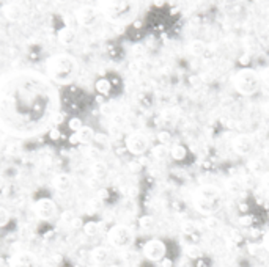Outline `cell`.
<instances>
[{
	"instance_id": "3",
	"label": "cell",
	"mask_w": 269,
	"mask_h": 267,
	"mask_svg": "<svg viewBox=\"0 0 269 267\" xmlns=\"http://www.w3.org/2000/svg\"><path fill=\"white\" fill-rule=\"evenodd\" d=\"M79 73L77 60L69 54H55L46 62V74L51 82L66 85L71 84Z\"/></svg>"
},
{
	"instance_id": "34",
	"label": "cell",
	"mask_w": 269,
	"mask_h": 267,
	"mask_svg": "<svg viewBox=\"0 0 269 267\" xmlns=\"http://www.w3.org/2000/svg\"><path fill=\"white\" fill-rule=\"evenodd\" d=\"M261 182L266 189H269V171H264L263 175H261Z\"/></svg>"
},
{
	"instance_id": "4",
	"label": "cell",
	"mask_w": 269,
	"mask_h": 267,
	"mask_svg": "<svg viewBox=\"0 0 269 267\" xmlns=\"http://www.w3.org/2000/svg\"><path fill=\"white\" fill-rule=\"evenodd\" d=\"M260 85H261V77L252 68H241L233 76V87L242 96H252L253 93L260 90Z\"/></svg>"
},
{
	"instance_id": "40",
	"label": "cell",
	"mask_w": 269,
	"mask_h": 267,
	"mask_svg": "<svg viewBox=\"0 0 269 267\" xmlns=\"http://www.w3.org/2000/svg\"><path fill=\"white\" fill-rule=\"evenodd\" d=\"M263 247H264V250L266 251H269V233L264 236V239H263Z\"/></svg>"
},
{
	"instance_id": "38",
	"label": "cell",
	"mask_w": 269,
	"mask_h": 267,
	"mask_svg": "<svg viewBox=\"0 0 269 267\" xmlns=\"http://www.w3.org/2000/svg\"><path fill=\"white\" fill-rule=\"evenodd\" d=\"M71 226H73L74 229H79V228L84 226V223H82V220H80V218H74V220H73V223H71Z\"/></svg>"
},
{
	"instance_id": "12",
	"label": "cell",
	"mask_w": 269,
	"mask_h": 267,
	"mask_svg": "<svg viewBox=\"0 0 269 267\" xmlns=\"http://www.w3.org/2000/svg\"><path fill=\"white\" fill-rule=\"evenodd\" d=\"M195 207L202 214H214L220 209V198L217 200H205V198H197L195 196Z\"/></svg>"
},
{
	"instance_id": "22",
	"label": "cell",
	"mask_w": 269,
	"mask_h": 267,
	"mask_svg": "<svg viewBox=\"0 0 269 267\" xmlns=\"http://www.w3.org/2000/svg\"><path fill=\"white\" fill-rule=\"evenodd\" d=\"M139 226L144 231H150L155 228V218L151 215H142L139 218Z\"/></svg>"
},
{
	"instance_id": "36",
	"label": "cell",
	"mask_w": 269,
	"mask_h": 267,
	"mask_svg": "<svg viewBox=\"0 0 269 267\" xmlns=\"http://www.w3.org/2000/svg\"><path fill=\"white\" fill-rule=\"evenodd\" d=\"M161 267H173V261L166 256V258L161 261Z\"/></svg>"
},
{
	"instance_id": "20",
	"label": "cell",
	"mask_w": 269,
	"mask_h": 267,
	"mask_svg": "<svg viewBox=\"0 0 269 267\" xmlns=\"http://www.w3.org/2000/svg\"><path fill=\"white\" fill-rule=\"evenodd\" d=\"M82 229H84V234H85V236H88V237H95V236L99 234L101 225H99L98 222H93V220H90V222L84 223Z\"/></svg>"
},
{
	"instance_id": "13",
	"label": "cell",
	"mask_w": 269,
	"mask_h": 267,
	"mask_svg": "<svg viewBox=\"0 0 269 267\" xmlns=\"http://www.w3.org/2000/svg\"><path fill=\"white\" fill-rule=\"evenodd\" d=\"M90 256H91V261L95 262L96 265H104V264H107L109 259H110V251L109 248L106 247H96V248H93L91 253H90Z\"/></svg>"
},
{
	"instance_id": "15",
	"label": "cell",
	"mask_w": 269,
	"mask_h": 267,
	"mask_svg": "<svg viewBox=\"0 0 269 267\" xmlns=\"http://www.w3.org/2000/svg\"><path fill=\"white\" fill-rule=\"evenodd\" d=\"M197 198H205V200H217L220 198L219 189L214 185H203V187L198 189L197 192Z\"/></svg>"
},
{
	"instance_id": "42",
	"label": "cell",
	"mask_w": 269,
	"mask_h": 267,
	"mask_svg": "<svg viewBox=\"0 0 269 267\" xmlns=\"http://www.w3.org/2000/svg\"><path fill=\"white\" fill-rule=\"evenodd\" d=\"M263 110H264V113H266V115H269V101H267V102H264Z\"/></svg>"
},
{
	"instance_id": "5",
	"label": "cell",
	"mask_w": 269,
	"mask_h": 267,
	"mask_svg": "<svg viewBox=\"0 0 269 267\" xmlns=\"http://www.w3.org/2000/svg\"><path fill=\"white\" fill-rule=\"evenodd\" d=\"M107 240L115 248H126L132 243L134 233H132V229L126 225H115L109 229Z\"/></svg>"
},
{
	"instance_id": "7",
	"label": "cell",
	"mask_w": 269,
	"mask_h": 267,
	"mask_svg": "<svg viewBox=\"0 0 269 267\" xmlns=\"http://www.w3.org/2000/svg\"><path fill=\"white\" fill-rule=\"evenodd\" d=\"M167 245L161 239H151L144 245V256L153 262H161L166 258Z\"/></svg>"
},
{
	"instance_id": "27",
	"label": "cell",
	"mask_w": 269,
	"mask_h": 267,
	"mask_svg": "<svg viewBox=\"0 0 269 267\" xmlns=\"http://www.w3.org/2000/svg\"><path fill=\"white\" fill-rule=\"evenodd\" d=\"M238 222H239V225L244 226V228H250V226L253 225V217L249 215V214H241L239 218H238Z\"/></svg>"
},
{
	"instance_id": "19",
	"label": "cell",
	"mask_w": 269,
	"mask_h": 267,
	"mask_svg": "<svg viewBox=\"0 0 269 267\" xmlns=\"http://www.w3.org/2000/svg\"><path fill=\"white\" fill-rule=\"evenodd\" d=\"M170 156H172L173 160L181 162V160H184L186 157H188V148L183 146V145H175L170 149Z\"/></svg>"
},
{
	"instance_id": "37",
	"label": "cell",
	"mask_w": 269,
	"mask_h": 267,
	"mask_svg": "<svg viewBox=\"0 0 269 267\" xmlns=\"http://www.w3.org/2000/svg\"><path fill=\"white\" fill-rule=\"evenodd\" d=\"M261 250V247H258V245H255V243H250L249 245V251L252 253V254H258V251Z\"/></svg>"
},
{
	"instance_id": "30",
	"label": "cell",
	"mask_w": 269,
	"mask_h": 267,
	"mask_svg": "<svg viewBox=\"0 0 269 267\" xmlns=\"http://www.w3.org/2000/svg\"><path fill=\"white\" fill-rule=\"evenodd\" d=\"M158 140L161 145H169L172 142V134L169 131H161L158 132Z\"/></svg>"
},
{
	"instance_id": "28",
	"label": "cell",
	"mask_w": 269,
	"mask_h": 267,
	"mask_svg": "<svg viewBox=\"0 0 269 267\" xmlns=\"http://www.w3.org/2000/svg\"><path fill=\"white\" fill-rule=\"evenodd\" d=\"M186 254H188L191 259H198L202 256V250L198 248L197 245H191V247L186 248Z\"/></svg>"
},
{
	"instance_id": "23",
	"label": "cell",
	"mask_w": 269,
	"mask_h": 267,
	"mask_svg": "<svg viewBox=\"0 0 269 267\" xmlns=\"http://www.w3.org/2000/svg\"><path fill=\"white\" fill-rule=\"evenodd\" d=\"M112 90V85L107 79H99L98 82H96V91L99 93V95H104V96H107L109 93Z\"/></svg>"
},
{
	"instance_id": "8",
	"label": "cell",
	"mask_w": 269,
	"mask_h": 267,
	"mask_svg": "<svg viewBox=\"0 0 269 267\" xmlns=\"http://www.w3.org/2000/svg\"><path fill=\"white\" fill-rule=\"evenodd\" d=\"M33 211L35 214H37L38 218L41 220H51L57 215L58 209H57V204L54 200L51 198H40L37 200V203H35L33 206Z\"/></svg>"
},
{
	"instance_id": "39",
	"label": "cell",
	"mask_w": 269,
	"mask_h": 267,
	"mask_svg": "<svg viewBox=\"0 0 269 267\" xmlns=\"http://www.w3.org/2000/svg\"><path fill=\"white\" fill-rule=\"evenodd\" d=\"M239 211H241V214H247V211H249V206L245 204V203H239Z\"/></svg>"
},
{
	"instance_id": "31",
	"label": "cell",
	"mask_w": 269,
	"mask_h": 267,
	"mask_svg": "<svg viewBox=\"0 0 269 267\" xmlns=\"http://www.w3.org/2000/svg\"><path fill=\"white\" fill-rule=\"evenodd\" d=\"M252 170L255 173H260V175H263L264 173V165H263V160L261 159H256L252 162Z\"/></svg>"
},
{
	"instance_id": "6",
	"label": "cell",
	"mask_w": 269,
	"mask_h": 267,
	"mask_svg": "<svg viewBox=\"0 0 269 267\" xmlns=\"http://www.w3.org/2000/svg\"><path fill=\"white\" fill-rule=\"evenodd\" d=\"M124 145H126V149L129 151L132 156H142V154L147 153V149L150 146V140L145 134L134 132V134L126 137Z\"/></svg>"
},
{
	"instance_id": "26",
	"label": "cell",
	"mask_w": 269,
	"mask_h": 267,
	"mask_svg": "<svg viewBox=\"0 0 269 267\" xmlns=\"http://www.w3.org/2000/svg\"><path fill=\"white\" fill-rule=\"evenodd\" d=\"M82 127H84V123H82V120L80 118H77V117H73V118H69L68 120V129L71 131L73 134H76V132H79Z\"/></svg>"
},
{
	"instance_id": "43",
	"label": "cell",
	"mask_w": 269,
	"mask_h": 267,
	"mask_svg": "<svg viewBox=\"0 0 269 267\" xmlns=\"http://www.w3.org/2000/svg\"><path fill=\"white\" fill-rule=\"evenodd\" d=\"M4 185H5V179H4V176H2V175H0V190L4 189Z\"/></svg>"
},
{
	"instance_id": "11",
	"label": "cell",
	"mask_w": 269,
	"mask_h": 267,
	"mask_svg": "<svg viewBox=\"0 0 269 267\" xmlns=\"http://www.w3.org/2000/svg\"><path fill=\"white\" fill-rule=\"evenodd\" d=\"M233 149H235V153L239 154V156L249 154L250 151L253 149L252 137L247 135V134H241V135L235 137V140H233Z\"/></svg>"
},
{
	"instance_id": "25",
	"label": "cell",
	"mask_w": 269,
	"mask_h": 267,
	"mask_svg": "<svg viewBox=\"0 0 269 267\" xmlns=\"http://www.w3.org/2000/svg\"><path fill=\"white\" fill-rule=\"evenodd\" d=\"M205 226H206V229H209V231H217V229H220L222 222H220L217 217L209 215V217L205 218Z\"/></svg>"
},
{
	"instance_id": "21",
	"label": "cell",
	"mask_w": 269,
	"mask_h": 267,
	"mask_svg": "<svg viewBox=\"0 0 269 267\" xmlns=\"http://www.w3.org/2000/svg\"><path fill=\"white\" fill-rule=\"evenodd\" d=\"M188 49H189V52H191L192 55H195V57H200V55H203V54H205V51H206V46H205V43H203V41H198V40H195V41H191V43H189Z\"/></svg>"
},
{
	"instance_id": "32",
	"label": "cell",
	"mask_w": 269,
	"mask_h": 267,
	"mask_svg": "<svg viewBox=\"0 0 269 267\" xmlns=\"http://www.w3.org/2000/svg\"><path fill=\"white\" fill-rule=\"evenodd\" d=\"M195 223H192V222H188V223H184L183 225V233L184 234H194L195 233Z\"/></svg>"
},
{
	"instance_id": "45",
	"label": "cell",
	"mask_w": 269,
	"mask_h": 267,
	"mask_svg": "<svg viewBox=\"0 0 269 267\" xmlns=\"http://www.w3.org/2000/svg\"><path fill=\"white\" fill-rule=\"evenodd\" d=\"M91 267H101V265H91Z\"/></svg>"
},
{
	"instance_id": "44",
	"label": "cell",
	"mask_w": 269,
	"mask_h": 267,
	"mask_svg": "<svg viewBox=\"0 0 269 267\" xmlns=\"http://www.w3.org/2000/svg\"><path fill=\"white\" fill-rule=\"evenodd\" d=\"M107 267H120V265H115V264H110V265H107Z\"/></svg>"
},
{
	"instance_id": "33",
	"label": "cell",
	"mask_w": 269,
	"mask_h": 267,
	"mask_svg": "<svg viewBox=\"0 0 269 267\" xmlns=\"http://www.w3.org/2000/svg\"><path fill=\"white\" fill-rule=\"evenodd\" d=\"M73 220H74V215H73L71 212H68V211H66V212L62 214L60 222H62V223H69V225H71V223H73Z\"/></svg>"
},
{
	"instance_id": "35",
	"label": "cell",
	"mask_w": 269,
	"mask_h": 267,
	"mask_svg": "<svg viewBox=\"0 0 269 267\" xmlns=\"http://www.w3.org/2000/svg\"><path fill=\"white\" fill-rule=\"evenodd\" d=\"M60 135H62V132L58 131L57 127H55V129H52V131H49V137L52 138V140H57V138L60 137Z\"/></svg>"
},
{
	"instance_id": "29",
	"label": "cell",
	"mask_w": 269,
	"mask_h": 267,
	"mask_svg": "<svg viewBox=\"0 0 269 267\" xmlns=\"http://www.w3.org/2000/svg\"><path fill=\"white\" fill-rule=\"evenodd\" d=\"M10 220H11V215H10V212L7 211L5 207H2V206H0V228L7 226V225L10 223Z\"/></svg>"
},
{
	"instance_id": "2",
	"label": "cell",
	"mask_w": 269,
	"mask_h": 267,
	"mask_svg": "<svg viewBox=\"0 0 269 267\" xmlns=\"http://www.w3.org/2000/svg\"><path fill=\"white\" fill-rule=\"evenodd\" d=\"M99 16L113 26H129L137 19L140 11L139 0H98Z\"/></svg>"
},
{
	"instance_id": "9",
	"label": "cell",
	"mask_w": 269,
	"mask_h": 267,
	"mask_svg": "<svg viewBox=\"0 0 269 267\" xmlns=\"http://www.w3.org/2000/svg\"><path fill=\"white\" fill-rule=\"evenodd\" d=\"M10 267H40V262L30 251H18L10 259Z\"/></svg>"
},
{
	"instance_id": "18",
	"label": "cell",
	"mask_w": 269,
	"mask_h": 267,
	"mask_svg": "<svg viewBox=\"0 0 269 267\" xmlns=\"http://www.w3.org/2000/svg\"><path fill=\"white\" fill-rule=\"evenodd\" d=\"M227 190H228V193H231V195H239V193H242L244 192V184H242V181L241 179H238V178H231V179H228L227 181Z\"/></svg>"
},
{
	"instance_id": "14",
	"label": "cell",
	"mask_w": 269,
	"mask_h": 267,
	"mask_svg": "<svg viewBox=\"0 0 269 267\" xmlns=\"http://www.w3.org/2000/svg\"><path fill=\"white\" fill-rule=\"evenodd\" d=\"M76 137H77V143L88 145V143H91L93 140H95L96 134H95V131H93V127L84 126L79 132H76Z\"/></svg>"
},
{
	"instance_id": "17",
	"label": "cell",
	"mask_w": 269,
	"mask_h": 267,
	"mask_svg": "<svg viewBox=\"0 0 269 267\" xmlns=\"http://www.w3.org/2000/svg\"><path fill=\"white\" fill-rule=\"evenodd\" d=\"M151 156H153V159L162 162V160H166L170 156V149H169L167 145H161L159 143V145L151 148Z\"/></svg>"
},
{
	"instance_id": "41",
	"label": "cell",
	"mask_w": 269,
	"mask_h": 267,
	"mask_svg": "<svg viewBox=\"0 0 269 267\" xmlns=\"http://www.w3.org/2000/svg\"><path fill=\"white\" fill-rule=\"evenodd\" d=\"M261 80L266 84V85H269V73H266L264 74V77H261Z\"/></svg>"
},
{
	"instance_id": "1",
	"label": "cell",
	"mask_w": 269,
	"mask_h": 267,
	"mask_svg": "<svg viewBox=\"0 0 269 267\" xmlns=\"http://www.w3.org/2000/svg\"><path fill=\"white\" fill-rule=\"evenodd\" d=\"M58 106L51 80L35 71H15L0 77V126L18 135L46 129Z\"/></svg>"
},
{
	"instance_id": "10",
	"label": "cell",
	"mask_w": 269,
	"mask_h": 267,
	"mask_svg": "<svg viewBox=\"0 0 269 267\" xmlns=\"http://www.w3.org/2000/svg\"><path fill=\"white\" fill-rule=\"evenodd\" d=\"M76 16H77V22L80 26H84V27L95 26L96 21L101 18L96 7H82L76 13Z\"/></svg>"
},
{
	"instance_id": "16",
	"label": "cell",
	"mask_w": 269,
	"mask_h": 267,
	"mask_svg": "<svg viewBox=\"0 0 269 267\" xmlns=\"http://www.w3.org/2000/svg\"><path fill=\"white\" fill-rule=\"evenodd\" d=\"M52 184L57 190H68L71 187V178H69L66 173H60V175L54 176Z\"/></svg>"
},
{
	"instance_id": "24",
	"label": "cell",
	"mask_w": 269,
	"mask_h": 267,
	"mask_svg": "<svg viewBox=\"0 0 269 267\" xmlns=\"http://www.w3.org/2000/svg\"><path fill=\"white\" fill-rule=\"evenodd\" d=\"M91 171H93V175H95V178H102V176H106V173H107V165L104 164V162H95L91 167Z\"/></svg>"
}]
</instances>
